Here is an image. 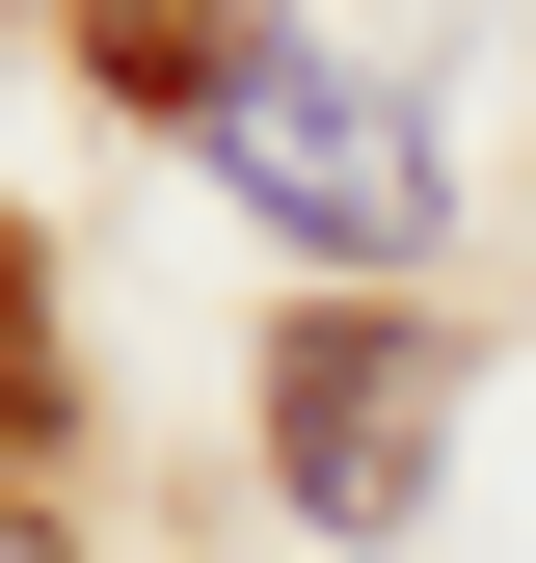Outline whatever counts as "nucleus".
<instances>
[{"label": "nucleus", "instance_id": "7ed1b4c3", "mask_svg": "<svg viewBox=\"0 0 536 563\" xmlns=\"http://www.w3.org/2000/svg\"><path fill=\"white\" fill-rule=\"evenodd\" d=\"M0 430H54V349H27V268H0Z\"/></svg>", "mask_w": 536, "mask_h": 563}, {"label": "nucleus", "instance_id": "f257e3e1", "mask_svg": "<svg viewBox=\"0 0 536 563\" xmlns=\"http://www.w3.org/2000/svg\"><path fill=\"white\" fill-rule=\"evenodd\" d=\"M188 134H215V188H242L268 242H322V268H429V108H402V81H349V54L268 27Z\"/></svg>", "mask_w": 536, "mask_h": 563}, {"label": "nucleus", "instance_id": "f03ea898", "mask_svg": "<svg viewBox=\"0 0 536 563\" xmlns=\"http://www.w3.org/2000/svg\"><path fill=\"white\" fill-rule=\"evenodd\" d=\"M295 510L322 537H402V510H429V376H402V349H322V376H295Z\"/></svg>", "mask_w": 536, "mask_h": 563}]
</instances>
